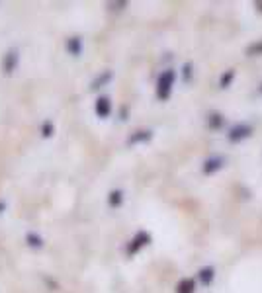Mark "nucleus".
Returning <instances> with one entry per match:
<instances>
[{
  "mask_svg": "<svg viewBox=\"0 0 262 293\" xmlns=\"http://www.w3.org/2000/svg\"><path fill=\"white\" fill-rule=\"evenodd\" d=\"M26 240H28V244L34 246V248H41V246H43V238L39 237V235H35V233H28Z\"/></svg>",
  "mask_w": 262,
  "mask_h": 293,
  "instance_id": "obj_11",
  "label": "nucleus"
},
{
  "mask_svg": "<svg viewBox=\"0 0 262 293\" xmlns=\"http://www.w3.org/2000/svg\"><path fill=\"white\" fill-rule=\"evenodd\" d=\"M67 49H69L70 55L78 57L82 53V41H80V37H70L69 41H67Z\"/></svg>",
  "mask_w": 262,
  "mask_h": 293,
  "instance_id": "obj_7",
  "label": "nucleus"
},
{
  "mask_svg": "<svg viewBox=\"0 0 262 293\" xmlns=\"http://www.w3.org/2000/svg\"><path fill=\"white\" fill-rule=\"evenodd\" d=\"M200 279H202V283H210L211 279H213V268H202V272H200Z\"/></svg>",
  "mask_w": 262,
  "mask_h": 293,
  "instance_id": "obj_13",
  "label": "nucleus"
},
{
  "mask_svg": "<svg viewBox=\"0 0 262 293\" xmlns=\"http://www.w3.org/2000/svg\"><path fill=\"white\" fill-rule=\"evenodd\" d=\"M41 135H43V137H51L53 135V123L51 121H45V123L41 125Z\"/></svg>",
  "mask_w": 262,
  "mask_h": 293,
  "instance_id": "obj_14",
  "label": "nucleus"
},
{
  "mask_svg": "<svg viewBox=\"0 0 262 293\" xmlns=\"http://www.w3.org/2000/svg\"><path fill=\"white\" fill-rule=\"evenodd\" d=\"M174 78H176V73L172 71V69L164 71V73L158 76L157 96L160 98V100H166V98L170 96V92H172V84H174Z\"/></svg>",
  "mask_w": 262,
  "mask_h": 293,
  "instance_id": "obj_1",
  "label": "nucleus"
},
{
  "mask_svg": "<svg viewBox=\"0 0 262 293\" xmlns=\"http://www.w3.org/2000/svg\"><path fill=\"white\" fill-rule=\"evenodd\" d=\"M233 71H229L227 73V76H225V74H223V76H221V88H227L229 86V82H231V78H233Z\"/></svg>",
  "mask_w": 262,
  "mask_h": 293,
  "instance_id": "obj_15",
  "label": "nucleus"
},
{
  "mask_svg": "<svg viewBox=\"0 0 262 293\" xmlns=\"http://www.w3.org/2000/svg\"><path fill=\"white\" fill-rule=\"evenodd\" d=\"M2 209H4V203H0V211H2Z\"/></svg>",
  "mask_w": 262,
  "mask_h": 293,
  "instance_id": "obj_16",
  "label": "nucleus"
},
{
  "mask_svg": "<svg viewBox=\"0 0 262 293\" xmlns=\"http://www.w3.org/2000/svg\"><path fill=\"white\" fill-rule=\"evenodd\" d=\"M250 133H252V127H250V125L239 123V125H235V127L229 131V141L237 143V141H241V139H246Z\"/></svg>",
  "mask_w": 262,
  "mask_h": 293,
  "instance_id": "obj_2",
  "label": "nucleus"
},
{
  "mask_svg": "<svg viewBox=\"0 0 262 293\" xmlns=\"http://www.w3.org/2000/svg\"><path fill=\"white\" fill-rule=\"evenodd\" d=\"M194 289H196V283H194V279L186 277V279H182V281L178 283L176 293H194Z\"/></svg>",
  "mask_w": 262,
  "mask_h": 293,
  "instance_id": "obj_8",
  "label": "nucleus"
},
{
  "mask_svg": "<svg viewBox=\"0 0 262 293\" xmlns=\"http://www.w3.org/2000/svg\"><path fill=\"white\" fill-rule=\"evenodd\" d=\"M149 240H151V237H149V233H145V231H141V233H137L135 235V238L131 240V244H129V254H135L139 248H143L145 244H149Z\"/></svg>",
  "mask_w": 262,
  "mask_h": 293,
  "instance_id": "obj_3",
  "label": "nucleus"
},
{
  "mask_svg": "<svg viewBox=\"0 0 262 293\" xmlns=\"http://www.w3.org/2000/svg\"><path fill=\"white\" fill-rule=\"evenodd\" d=\"M18 67V51H14V49H10L6 55H4V71H6V74L14 73Z\"/></svg>",
  "mask_w": 262,
  "mask_h": 293,
  "instance_id": "obj_5",
  "label": "nucleus"
},
{
  "mask_svg": "<svg viewBox=\"0 0 262 293\" xmlns=\"http://www.w3.org/2000/svg\"><path fill=\"white\" fill-rule=\"evenodd\" d=\"M151 139V131H137L135 135L129 137V145H135V143H143V141H149Z\"/></svg>",
  "mask_w": 262,
  "mask_h": 293,
  "instance_id": "obj_9",
  "label": "nucleus"
},
{
  "mask_svg": "<svg viewBox=\"0 0 262 293\" xmlns=\"http://www.w3.org/2000/svg\"><path fill=\"white\" fill-rule=\"evenodd\" d=\"M110 205L112 207H118V205H122V202H123V194H122V190H114L112 194H110Z\"/></svg>",
  "mask_w": 262,
  "mask_h": 293,
  "instance_id": "obj_10",
  "label": "nucleus"
},
{
  "mask_svg": "<svg viewBox=\"0 0 262 293\" xmlns=\"http://www.w3.org/2000/svg\"><path fill=\"white\" fill-rule=\"evenodd\" d=\"M110 111H112V102H110V98H106V96H100L98 100H96V113H98V117H108L110 115Z\"/></svg>",
  "mask_w": 262,
  "mask_h": 293,
  "instance_id": "obj_4",
  "label": "nucleus"
},
{
  "mask_svg": "<svg viewBox=\"0 0 262 293\" xmlns=\"http://www.w3.org/2000/svg\"><path fill=\"white\" fill-rule=\"evenodd\" d=\"M223 165H225V159H223V157L208 159L206 165H204V172H206V174H213V172H217L219 168H223Z\"/></svg>",
  "mask_w": 262,
  "mask_h": 293,
  "instance_id": "obj_6",
  "label": "nucleus"
},
{
  "mask_svg": "<svg viewBox=\"0 0 262 293\" xmlns=\"http://www.w3.org/2000/svg\"><path fill=\"white\" fill-rule=\"evenodd\" d=\"M110 78H112V73L108 71V73H104L102 76H98V78L92 82V88H94V90H96V88H102V84H106Z\"/></svg>",
  "mask_w": 262,
  "mask_h": 293,
  "instance_id": "obj_12",
  "label": "nucleus"
},
{
  "mask_svg": "<svg viewBox=\"0 0 262 293\" xmlns=\"http://www.w3.org/2000/svg\"><path fill=\"white\" fill-rule=\"evenodd\" d=\"M260 94H262V86H260Z\"/></svg>",
  "mask_w": 262,
  "mask_h": 293,
  "instance_id": "obj_17",
  "label": "nucleus"
}]
</instances>
